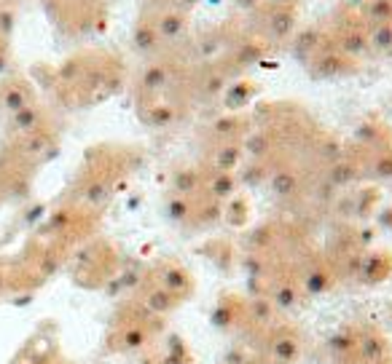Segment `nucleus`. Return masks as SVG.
<instances>
[{"mask_svg": "<svg viewBox=\"0 0 392 364\" xmlns=\"http://www.w3.org/2000/svg\"><path fill=\"white\" fill-rule=\"evenodd\" d=\"M6 284H9V281H6V276H3V274H0V292H3V289H6Z\"/></svg>", "mask_w": 392, "mask_h": 364, "instance_id": "f257e3e1", "label": "nucleus"}]
</instances>
